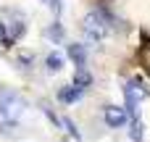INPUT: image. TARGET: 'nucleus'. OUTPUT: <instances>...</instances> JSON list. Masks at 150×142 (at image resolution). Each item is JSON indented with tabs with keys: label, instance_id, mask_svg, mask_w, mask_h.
<instances>
[{
	"label": "nucleus",
	"instance_id": "9",
	"mask_svg": "<svg viewBox=\"0 0 150 142\" xmlns=\"http://www.w3.org/2000/svg\"><path fill=\"white\" fill-rule=\"evenodd\" d=\"M13 37L8 34V26H5V21H0V47H13Z\"/></svg>",
	"mask_w": 150,
	"mask_h": 142
},
{
	"label": "nucleus",
	"instance_id": "11",
	"mask_svg": "<svg viewBox=\"0 0 150 142\" xmlns=\"http://www.w3.org/2000/svg\"><path fill=\"white\" fill-rule=\"evenodd\" d=\"M50 11H55V13H61V0H42Z\"/></svg>",
	"mask_w": 150,
	"mask_h": 142
},
{
	"label": "nucleus",
	"instance_id": "5",
	"mask_svg": "<svg viewBox=\"0 0 150 142\" xmlns=\"http://www.w3.org/2000/svg\"><path fill=\"white\" fill-rule=\"evenodd\" d=\"M58 97H61V103H76V100L82 97V90H79L76 84H71V87H63V90L58 92Z\"/></svg>",
	"mask_w": 150,
	"mask_h": 142
},
{
	"label": "nucleus",
	"instance_id": "2",
	"mask_svg": "<svg viewBox=\"0 0 150 142\" xmlns=\"http://www.w3.org/2000/svg\"><path fill=\"white\" fill-rule=\"evenodd\" d=\"M26 111V103L21 95L11 92V90H0V119L5 121H18L21 113Z\"/></svg>",
	"mask_w": 150,
	"mask_h": 142
},
{
	"label": "nucleus",
	"instance_id": "6",
	"mask_svg": "<svg viewBox=\"0 0 150 142\" xmlns=\"http://www.w3.org/2000/svg\"><path fill=\"white\" fill-rule=\"evenodd\" d=\"M69 58L76 63V69H82V66H84V61H87L84 47H82V45H71V47H69Z\"/></svg>",
	"mask_w": 150,
	"mask_h": 142
},
{
	"label": "nucleus",
	"instance_id": "12",
	"mask_svg": "<svg viewBox=\"0 0 150 142\" xmlns=\"http://www.w3.org/2000/svg\"><path fill=\"white\" fill-rule=\"evenodd\" d=\"M61 34H63V32H61V26H53V29L47 32V37H55V40H61Z\"/></svg>",
	"mask_w": 150,
	"mask_h": 142
},
{
	"label": "nucleus",
	"instance_id": "3",
	"mask_svg": "<svg viewBox=\"0 0 150 142\" xmlns=\"http://www.w3.org/2000/svg\"><path fill=\"white\" fill-rule=\"evenodd\" d=\"M124 95H127V113L137 121V105H140V100L148 97V90H145L142 79H140V76L129 79V84L124 87Z\"/></svg>",
	"mask_w": 150,
	"mask_h": 142
},
{
	"label": "nucleus",
	"instance_id": "13",
	"mask_svg": "<svg viewBox=\"0 0 150 142\" xmlns=\"http://www.w3.org/2000/svg\"><path fill=\"white\" fill-rule=\"evenodd\" d=\"M148 69H150V66H148Z\"/></svg>",
	"mask_w": 150,
	"mask_h": 142
},
{
	"label": "nucleus",
	"instance_id": "10",
	"mask_svg": "<svg viewBox=\"0 0 150 142\" xmlns=\"http://www.w3.org/2000/svg\"><path fill=\"white\" fill-rule=\"evenodd\" d=\"M132 140H134V142H142V124H140V119L132 124Z\"/></svg>",
	"mask_w": 150,
	"mask_h": 142
},
{
	"label": "nucleus",
	"instance_id": "8",
	"mask_svg": "<svg viewBox=\"0 0 150 142\" xmlns=\"http://www.w3.org/2000/svg\"><path fill=\"white\" fill-rule=\"evenodd\" d=\"M45 63H47V71H61L63 69V55L61 53H50Z\"/></svg>",
	"mask_w": 150,
	"mask_h": 142
},
{
	"label": "nucleus",
	"instance_id": "4",
	"mask_svg": "<svg viewBox=\"0 0 150 142\" xmlns=\"http://www.w3.org/2000/svg\"><path fill=\"white\" fill-rule=\"evenodd\" d=\"M103 116H105V124H108V126L119 129V126L127 121V116H129V113H127V108H116V105H108Z\"/></svg>",
	"mask_w": 150,
	"mask_h": 142
},
{
	"label": "nucleus",
	"instance_id": "7",
	"mask_svg": "<svg viewBox=\"0 0 150 142\" xmlns=\"http://www.w3.org/2000/svg\"><path fill=\"white\" fill-rule=\"evenodd\" d=\"M74 84H76L79 90H84V87H90V84H92V76L84 71V66H82V69H76V74H74Z\"/></svg>",
	"mask_w": 150,
	"mask_h": 142
},
{
	"label": "nucleus",
	"instance_id": "1",
	"mask_svg": "<svg viewBox=\"0 0 150 142\" xmlns=\"http://www.w3.org/2000/svg\"><path fill=\"white\" fill-rule=\"evenodd\" d=\"M82 29H84V34H87L90 42H103V40L116 29V18H113L108 11L98 8V11H92V13H87Z\"/></svg>",
	"mask_w": 150,
	"mask_h": 142
}]
</instances>
